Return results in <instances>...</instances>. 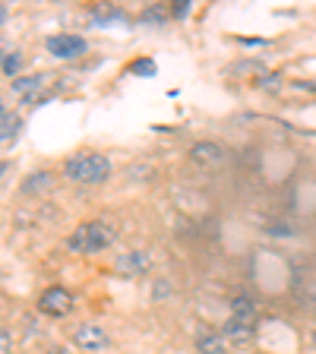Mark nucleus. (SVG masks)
Listing matches in <instances>:
<instances>
[{"instance_id":"nucleus-21","label":"nucleus","mask_w":316,"mask_h":354,"mask_svg":"<svg viewBox=\"0 0 316 354\" xmlns=\"http://www.w3.org/2000/svg\"><path fill=\"white\" fill-rule=\"evenodd\" d=\"M10 348H13V342H10V329H3L0 332V354H13Z\"/></svg>"},{"instance_id":"nucleus-18","label":"nucleus","mask_w":316,"mask_h":354,"mask_svg":"<svg viewBox=\"0 0 316 354\" xmlns=\"http://www.w3.org/2000/svg\"><path fill=\"white\" fill-rule=\"evenodd\" d=\"M171 295V281L168 279H155V285H152V301H162V297H168Z\"/></svg>"},{"instance_id":"nucleus-8","label":"nucleus","mask_w":316,"mask_h":354,"mask_svg":"<svg viewBox=\"0 0 316 354\" xmlns=\"http://www.w3.org/2000/svg\"><path fill=\"white\" fill-rule=\"evenodd\" d=\"M10 86H13V92H16V95H19L26 104H38V102H41V98H38V92L48 86V76H44V73L19 76V80H13Z\"/></svg>"},{"instance_id":"nucleus-6","label":"nucleus","mask_w":316,"mask_h":354,"mask_svg":"<svg viewBox=\"0 0 316 354\" xmlns=\"http://www.w3.org/2000/svg\"><path fill=\"white\" fill-rule=\"evenodd\" d=\"M149 269H152V257L142 250L120 253V257L114 259V272L124 275V279H140V275H146Z\"/></svg>"},{"instance_id":"nucleus-5","label":"nucleus","mask_w":316,"mask_h":354,"mask_svg":"<svg viewBox=\"0 0 316 354\" xmlns=\"http://www.w3.org/2000/svg\"><path fill=\"white\" fill-rule=\"evenodd\" d=\"M73 345L82 351H104V348H111V335L95 323H82L73 329Z\"/></svg>"},{"instance_id":"nucleus-1","label":"nucleus","mask_w":316,"mask_h":354,"mask_svg":"<svg viewBox=\"0 0 316 354\" xmlns=\"http://www.w3.org/2000/svg\"><path fill=\"white\" fill-rule=\"evenodd\" d=\"M64 174H66V180H73V184L98 187L111 177V162L102 152H76L66 158Z\"/></svg>"},{"instance_id":"nucleus-13","label":"nucleus","mask_w":316,"mask_h":354,"mask_svg":"<svg viewBox=\"0 0 316 354\" xmlns=\"http://www.w3.org/2000/svg\"><path fill=\"white\" fill-rule=\"evenodd\" d=\"M0 120H3V133H0V140H3V146H10V142H13L16 136H19L22 120L16 118L13 111H7V108H3V118H0Z\"/></svg>"},{"instance_id":"nucleus-20","label":"nucleus","mask_w":316,"mask_h":354,"mask_svg":"<svg viewBox=\"0 0 316 354\" xmlns=\"http://www.w3.org/2000/svg\"><path fill=\"white\" fill-rule=\"evenodd\" d=\"M187 13H190V3H187V0H174V7H171V16H174V19H184Z\"/></svg>"},{"instance_id":"nucleus-2","label":"nucleus","mask_w":316,"mask_h":354,"mask_svg":"<svg viewBox=\"0 0 316 354\" xmlns=\"http://www.w3.org/2000/svg\"><path fill=\"white\" fill-rule=\"evenodd\" d=\"M114 243V228L104 221H82L80 228L70 234L66 247L73 253H102Z\"/></svg>"},{"instance_id":"nucleus-23","label":"nucleus","mask_w":316,"mask_h":354,"mask_svg":"<svg viewBox=\"0 0 316 354\" xmlns=\"http://www.w3.org/2000/svg\"><path fill=\"white\" fill-rule=\"evenodd\" d=\"M310 342H313V348H316V329H313V335H310Z\"/></svg>"},{"instance_id":"nucleus-12","label":"nucleus","mask_w":316,"mask_h":354,"mask_svg":"<svg viewBox=\"0 0 316 354\" xmlns=\"http://www.w3.org/2000/svg\"><path fill=\"white\" fill-rule=\"evenodd\" d=\"M48 187H51V174H48V171H35V174L26 177V184H22V193H26V196H35V193L48 190Z\"/></svg>"},{"instance_id":"nucleus-22","label":"nucleus","mask_w":316,"mask_h":354,"mask_svg":"<svg viewBox=\"0 0 316 354\" xmlns=\"http://www.w3.org/2000/svg\"><path fill=\"white\" fill-rule=\"evenodd\" d=\"M48 354H76L73 348H64V345H54V348H48Z\"/></svg>"},{"instance_id":"nucleus-3","label":"nucleus","mask_w":316,"mask_h":354,"mask_svg":"<svg viewBox=\"0 0 316 354\" xmlns=\"http://www.w3.org/2000/svg\"><path fill=\"white\" fill-rule=\"evenodd\" d=\"M44 48H48L51 57H60V60H76V57H82V54L89 51L86 38L70 35V32H64V35H51L48 41H44Z\"/></svg>"},{"instance_id":"nucleus-11","label":"nucleus","mask_w":316,"mask_h":354,"mask_svg":"<svg viewBox=\"0 0 316 354\" xmlns=\"http://www.w3.org/2000/svg\"><path fill=\"white\" fill-rule=\"evenodd\" d=\"M231 317H241V319H247V323H253V319H257V304L247 295L231 297Z\"/></svg>"},{"instance_id":"nucleus-7","label":"nucleus","mask_w":316,"mask_h":354,"mask_svg":"<svg viewBox=\"0 0 316 354\" xmlns=\"http://www.w3.org/2000/svg\"><path fill=\"white\" fill-rule=\"evenodd\" d=\"M221 335L231 342V345H250L253 339H257V329H253V323H247V319L241 317H228L225 319V326H221Z\"/></svg>"},{"instance_id":"nucleus-15","label":"nucleus","mask_w":316,"mask_h":354,"mask_svg":"<svg viewBox=\"0 0 316 354\" xmlns=\"http://www.w3.org/2000/svg\"><path fill=\"white\" fill-rule=\"evenodd\" d=\"M165 19H168V10L165 7H149L140 16V22H149V26H165Z\"/></svg>"},{"instance_id":"nucleus-9","label":"nucleus","mask_w":316,"mask_h":354,"mask_svg":"<svg viewBox=\"0 0 316 354\" xmlns=\"http://www.w3.org/2000/svg\"><path fill=\"white\" fill-rule=\"evenodd\" d=\"M190 162L199 165V168H219L225 162V149L219 142H196L190 149Z\"/></svg>"},{"instance_id":"nucleus-4","label":"nucleus","mask_w":316,"mask_h":354,"mask_svg":"<svg viewBox=\"0 0 316 354\" xmlns=\"http://www.w3.org/2000/svg\"><path fill=\"white\" fill-rule=\"evenodd\" d=\"M70 310H73V295L60 285L41 291V297H38V313H44V317H66Z\"/></svg>"},{"instance_id":"nucleus-17","label":"nucleus","mask_w":316,"mask_h":354,"mask_svg":"<svg viewBox=\"0 0 316 354\" xmlns=\"http://www.w3.org/2000/svg\"><path fill=\"white\" fill-rule=\"evenodd\" d=\"M259 88H266V92H279L281 88V73H266L263 80H259Z\"/></svg>"},{"instance_id":"nucleus-19","label":"nucleus","mask_w":316,"mask_h":354,"mask_svg":"<svg viewBox=\"0 0 316 354\" xmlns=\"http://www.w3.org/2000/svg\"><path fill=\"white\" fill-rule=\"evenodd\" d=\"M92 19L102 22V19H124V13L120 10H111V7H98L95 13H92Z\"/></svg>"},{"instance_id":"nucleus-14","label":"nucleus","mask_w":316,"mask_h":354,"mask_svg":"<svg viewBox=\"0 0 316 354\" xmlns=\"http://www.w3.org/2000/svg\"><path fill=\"white\" fill-rule=\"evenodd\" d=\"M19 70H22V54L19 51H3V76L13 82V80H19Z\"/></svg>"},{"instance_id":"nucleus-16","label":"nucleus","mask_w":316,"mask_h":354,"mask_svg":"<svg viewBox=\"0 0 316 354\" xmlns=\"http://www.w3.org/2000/svg\"><path fill=\"white\" fill-rule=\"evenodd\" d=\"M130 70H133V73H136V76H149V80H152V76H155V60H152V57L133 60V64H130Z\"/></svg>"},{"instance_id":"nucleus-10","label":"nucleus","mask_w":316,"mask_h":354,"mask_svg":"<svg viewBox=\"0 0 316 354\" xmlns=\"http://www.w3.org/2000/svg\"><path fill=\"white\" fill-rule=\"evenodd\" d=\"M228 345L231 342L215 329H203L196 335V351L199 354H228Z\"/></svg>"}]
</instances>
